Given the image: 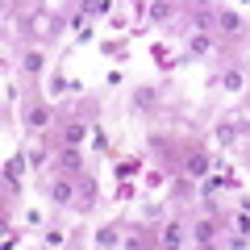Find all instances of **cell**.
Returning <instances> with one entry per match:
<instances>
[{"label": "cell", "mask_w": 250, "mask_h": 250, "mask_svg": "<svg viewBox=\"0 0 250 250\" xmlns=\"http://www.w3.org/2000/svg\"><path fill=\"white\" fill-rule=\"evenodd\" d=\"M46 121H50V108H42V104H38V108H29V125H34V129H42Z\"/></svg>", "instance_id": "obj_1"}, {"label": "cell", "mask_w": 250, "mask_h": 250, "mask_svg": "<svg viewBox=\"0 0 250 250\" xmlns=\"http://www.w3.org/2000/svg\"><path fill=\"white\" fill-rule=\"evenodd\" d=\"M217 25H221V29H229V34H238V29H242V21L233 17V13H217Z\"/></svg>", "instance_id": "obj_2"}, {"label": "cell", "mask_w": 250, "mask_h": 250, "mask_svg": "<svg viewBox=\"0 0 250 250\" xmlns=\"http://www.w3.org/2000/svg\"><path fill=\"white\" fill-rule=\"evenodd\" d=\"M50 192H54V200H59V205H67V200H71V184H62V179L50 188Z\"/></svg>", "instance_id": "obj_3"}, {"label": "cell", "mask_w": 250, "mask_h": 250, "mask_svg": "<svg viewBox=\"0 0 250 250\" xmlns=\"http://www.w3.org/2000/svg\"><path fill=\"white\" fill-rule=\"evenodd\" d=\"M188 171H192V175H205V171H208L205 154H192V159H188Z\"/></svg>", "instance_id": "obj_4"}, {"label": "cell", "mask_w": 250, "mask_h": 250, "mask_svg": "<svg viewBox=\"0 0 250 250\" xmlns=\"http://www.w3.org/2000/svg\"><path fill=\"white\" fill-rule=\"evenodd\" d=\"M67 142H71V146L83 142V125H67Z\"/></svg>", "instance_id": "obj_5"}, {"label": "cell", "mask_w": 250, "mask_h": 250, "mask_svg": "<svg viewBox=\"0 0 250 250\" xmlns=\"http://www.w3.org/2000/svg\"><path fill=\"white\" fill-rule=\"evenodd\" d=\"M4 175L17 179V175H21V159H9V163H4Z\"/></svg>", "instance_id": "obj_6"}, {"label": "cell", "mask_w": 250, "mask_h": 250, "mask_svg": "<svg viewBox=\"0 0 250 250\" xmlns=\"http://www.w3.org/2000/svg\"><path fill=\"white\" fill-rule=\"evenodd\" d=\"M196 242H213V225H196Z\"/></svg>", "instance_id": "obj_7"}, {"label": "cell", "mask_w": 250, "mask_h": 250, "mask_svg": "<svg viewBox=\"0 0 250 250\" xmlns=\"http://www.w3.org/2000/svg\"><path fill=\"white\" fill-rule=\"evenodd\" d=\"M196 4H208V0H196Z\"/></svg>", "instance_id": "obj_8"}]
</instances>
